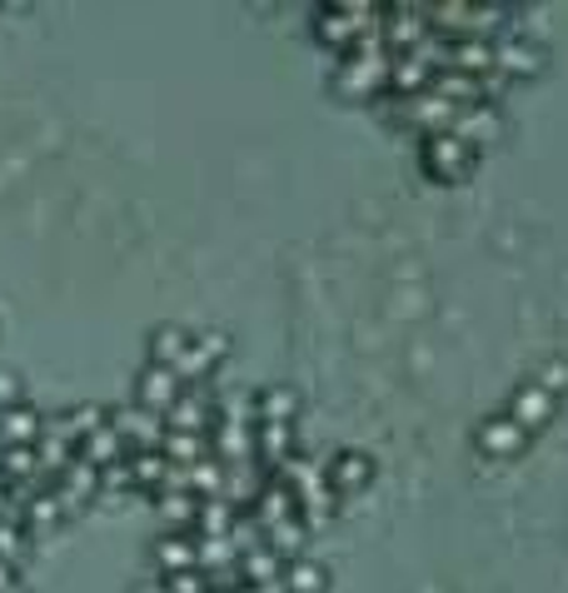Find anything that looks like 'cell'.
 <instances>
[{
    "label": "cell",
    "instance_id": "6da1fadb",
    "mask_svg": "<svg viewBox=\"0 0 568 593\" xmlns=\"http://www.w3.org/2000/svg\"><path fill=\"white\" fill-rule=\"evenodd\" d=\"M474 160H478V150H474V145L458 141L454 131L419 141V165H424V175H428V180H438V185H458V180H468Z\"/></svg>",
    "mask_w": 568,
    "mask_h": 593
},
{
    "label": "cell",
    "instance_id": "7a4b0ae2",
    "mask_svg": "<svg viewBox=\"0 0 568 593\" xmlns=\"http://www.w3.org/2000/svg\"><path fill=\"white\" fill-rule=\"evenodd\" d=\"M110 429L120 434L125 454H149V449H159V439H165V419L149 414V409H140L135 399L120 404V409H110Z\"/></svg>",
    "mask_w": 568,
    "mask_h": 593
},
{
    "label": "cell",
    "instance_id": "3957f363",
    "mask_svg": "<svg viewBox=\"0 0 568 593\" xmlns=\"http://www.w3.org/2000/svg\"><path fill=\"white\" fill-rule=\"evenodd\" d=\"M324 479H329V489L339 493V503H344V499H354L369 479H374V459L359 454V449H339V454H329L324 459Z\"/></svg>",
    "mask_w": 568,
    "mask_h": 593
},
{
    "label": "cell",
    "instance_id": "277c9868",
    "mask_svg": "<svg viewBox=\"0 0 568 593\" xmlns=\"http://www.w3.org/2000/svg\"><path fill=\"white\" fill-rule=\"evenodd\" d=\"M554 409H558V394L554 389H544V384H524V389H514V399H508V419L518 424L524 434H534V429H544L548 419H554Z\"/></svg>",
    "mask_w": 568,
    "mask_h": 593
},
{
    "label": "cell",
    "instance_id": "5b68a950",
    "mask_svg": "<svg viewBox=\"0 0 568 593\" xmlns=\"http://www.w3.org/2000/svg\"><path fill=\"white\" fill-rule=\"evenodd\" d=\"M179 399V379L169 370H159V364H145V370L135 374V404L149 414H159L165 419V409Z\"/></svg>",
    "mask_w": 568,
    "mask_h": 593
},
{
    "label": "cell",
    "instance_id": "8992f818",
    "mask_svg": "<svg viewBox=\"0 0 568 593\" xmlns=\"http://www.w3.org/2000/svg\"><path fill=\"white\" fill-rule=\"evenodd\" d=\"M474 444H478V454H488V459H514V454L528 444V434L518 429V424L508 419V414H494V419L478 424Z\"/></svg>",
    "mask_w": 568,
    "mask_h": 593
},
{
    "label": "cell",
    "instance_id": "52a82bcc",
    "mask_svg": "<svg viewBox=\"0 0 568 593\" xmlns=\"http://www.w3.org/2000/svg\"><path fill=\"white\" fill-rule=\"evenodd\" d=\"M40 424H45V414H40L30 399H20V404H10V409H0V449H20V444H35V439H40Z\"/></svg>",
    "mask_w": 568,
    "mask_h": 593
},
{
    "label": "cell",
    "instance_id": "ba28073f",
    "mask_svg": "<svg viewBox=\"0 0 568 593\" xmlns=\"http://www.w3.org/2000/svg\"><path fill=\"white\" fill-rule=\"evenodd\" d=\"M279 579H285V559H279L269 543L239 553V583H245V589H269V583H279Z\"/></svg>",
    "mask_w": 568,
    "mask_h": 593
},
{
    "label": "cell",
    "instance_id": "9c48e42d",
    "mask_svg": "<svg viewBox=\"0 0 568 593\" xmlns=\"http://www.w3.org/2000/svg\"><path fill=\"white\" fill-rule=\"evenodd\" d=\"M249 513H255V523L269 533V529H275V523H285L289 513H295V493H289L285 483L275 479V474H269V483H265V489H259V499L249 503Z\"/></svg>",
    "mask_w": 568,
    "mask_h": 593
},
{
    "label": "cell",
    "instance_id": "30bf717a",
    "mask_svg": "<svg viewBox=\"0 0 568 593\" xmlns=\"http://www.w3.org/2000/svg\"><path fill=\"white\" fill-rule=\"evenodd\" d=\"M75 459H85L90 469H110V464H120V459H125V444H120V434L110 429V419L100 424L95 434H85V439H80Z\"/></svg>",
    "mask_w": 568,
    "mask_h": 593
},
{
    "label": "cell",
    "instance_id": "8fae6325",
    "mask_svg": "<svg viewBox=\"0 0 568 593\" xmlns=\"http://www.w3.org/2000/svg\"><path fill=\"white\" fill-rule=\"evenodd\" d=\"M454 135L464 145H474V150H484V145L498 135V105H474V111H458Z\"/></svg>",
    "mask_w": 568,
    "mask_h": 593
},
{
    "label": "cell",
    "instance_id": "7c38bea8",
    "mask_svg": "<svg viewBox=\"0 0 568 593\" xmlns=\"http://www.w3.org/2000/svg\"><path fill=\"white\" fill-rule=\"evenodd\" d=\"M155 513L165 519V533H195L199 499L195 493H155Z\"/></svg>",
    "mask_w": 568,
    "mask_h": 593
},
{
    "label": "cell",
    "instance_id": "4fadbf2b",
    "mask_svg": "<svg viewBox=\"0 0 568 593\" xmlns=\"http://www.w3.org/2000/svg\"><path fill=\"white\" fill-rule=\"evenodd\" d=\"M159 454H165V464H179V469H189V464H199L209 454V434L165 429V439H159Z\"/></svg>",
    "mask_w": 568,
    "mask_h": 593
},
{
    "label": "cell",
    "instance_id": "5bb4252c",
    "mask_svg": "<svg viewBox=\"0 0 568 593\" xmlns=\"http://www.w3.org/2000/svg\"><path fill=\"white\" fill-rule=\"evenodd\" d=\"M155 563H159V573L195 569V533H159L155 539Z\"/></svg>",
    "mask_w": 568,
    "mask_h": 593
},
{
    "label": "cell",
    "instance_id": "9a60e30c",
    "mask_svg": "<svg viewBox=\"0 0 568 593\" xmlns=\"http://www.w3.org/2000/svg\"><path fill=\"white\" fill-rule=\"evenodd\" d=\"M285 589L289 593H324L329 589L324 563H314L309 553H299V559H285Z\"/></svg>",
    "mask_w": 568,
    "mask_h": 593
},
{
    "label": "cell",
    "instance_id": "2e32d148",
    "mask_svg": "<svg viewBox=\"0 0 568 593\" xmlns=\"http://www.w3.org/2000/svg\"><path fill=\"white\" fill-rule=\"evenodd\" d=\"M235 503L229 499H199V513H195V533H205V539H229V529H235Z\"/></svg>",
    "mask_w": 568,
    "mask_h": 593
},
{
    "label": "cell",
    "instance_id": "e0dca14e",
    "mask_svg": "<svg viewBox=\"0 0 568 593\" xmlns=\"http://www.w3.org/2000/svg\"><path fill=\"white\" fill-rule=\"evenodd\" d=\"M299 399L289 389H255V424H295Z\"/></svg>",
    "mask_w": 568,
    "mask_h": 593
},
{
    "label": "cell",
    "instance_id": "ac0fdd59",
    "mask_svg": "<svg viewBox=\"0 0 568 593\" xmlns=\"http://www.w3.org/2000/svg\"><path fill=\"white\" fill-rule=\"evenodd\" d=\"M265 543L279 553V559H299V553H304V543H309V523L299 519V513H289L285 523H275V529L265 533Z\"/></svg>",
    "mask_w": 568,
    "mask_h": 593
},
{
    "label": "cell",
    "instance_id": "d6986e66",
    "mask_svg": "<svg viewBox=\"0 0 568 593\" xmlns=\"http://www.w3.org/2000/svg\"><path fill=\"white\" fill-rule=\"evenodd\" d=\"M189 493H195V499H225V464H219L215 454L189 464Z\"/></svg>",
    "mask_w": 568,
    "mask_h": 593
},
{
    "label": "cell",
    "instance_id": "ffe728a7",
    "mask_svg": "<svg viewBox=\"0 0 568 593\" xmlns=\"http://www.w3.org/2000/svg\"><path fill=\"white\" fill-rule=\"evenodd\" d=\"M30 549H35V539L25 533V523H16V519H0V559L6 563H25L30 559Z\"/></svg>",
    "mask_w": 568,
    "mask_h": 593
},
{
    "label": "cell",
    "instance_id": "44dd1931",
    "mask_svg": "<svg viewBox=\"0 0 568 593\" xmlns=\"http://www.w3.org/2000/svg\"><path fill=\"white\" fill-rule=\"evenodd\" d=\"M159 583H165L169 593H209V583H205V573H199V569H185V573H165V579H159Z\"/></svg>",
    "mask_w": 568,
    "mask_h": 593
},
{
    "label": "cell",
    "instance_id": "7402d4cb",
    "mask_svg": "<svg viewBox=\"0 0 568 593\" xmlns=\"http://www.w3.org/2000/svg\"><path fill=\"white\" fill-rule=\"evenodd\" d=\"M25 394H20V384H16V374L10 370H0V409H10V404H20Z\"/></svg>",
    "mask_w": 568,
    "mask_h": 593
},
{
    "label": "cell",
    "instance_id": "603a6c76",
    "mask_svg": "<svg viewBox=\"0 0 568 593\" xmlns=\"http://www.w3.org/2000/svg\"><path fill=\"white\" fill-rule=\"evenodd\" d=\"M0 593H20V569L0 559Z\"/></svg>",
    "mask_w": 568,
    "mask_h": 593
},
{
    "label": "cell",
    "instance_id": "cb8c5ba5",
    "mask_svg": "<svg viewBox=\"0 0 568 593\" xmlns=\"http://www.w3.org/2000/svg\"><path fill=\"white\" fill-rule=\"evenodd\" d=\"M145 593H169V589H165V583H155V589H145Z\"/></svg>",
    "mask_w": 568,
    "mask_h": 593
},
{
    "label": "cell",
    "instance_id": "d4e9b609",
    "mask_svg": "<svg viewBox=\"0 0 568 593\" xmlns=\"http://www.w3.org/2000/svg\"><path fill=\"white\" fill-rule=\"evenodd\" d=\"M0 519H6V503H0Z\"/></svg>",
    "mask_w": 568,
    "mask_h": 593
}]
</instances>
